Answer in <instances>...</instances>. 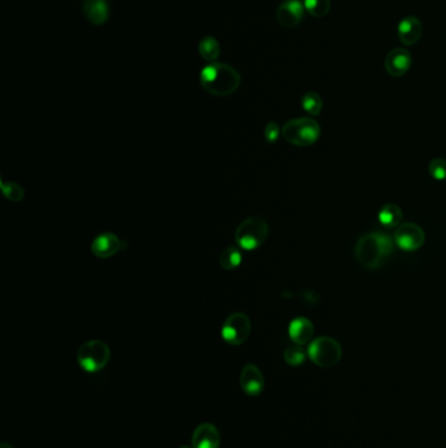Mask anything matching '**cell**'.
Segmentation results:
<instances>
[{"label": "cell", "instance_id": "cell-1", "mask_svg": "<svg viewBox=\"0 0 446 448\" xmlns=\"http://www.w3.org/2000/svg\"><path fill=\"white\" fill-rule=\"evenodd\" d=\"M200 86L210 95L216 97L231 96L240 88L239 71L227 63H208L199 75Z\"/></svg>", "mask_w": 446, "mask_h": 448}, {"label": "cell", "instance_id": "cell-8", "mask_svg": "<svg viewBox=\"0 0 446 448\" xmlns=\"http://www.w3.org/2000/svg\"><path fill=\"white\" fill-rule=\"evenodd\" d=\"M395 245L406 252L421 250L425 242V233L419 224L404 223L395 228Z\"/></svg>", "mask_w": 446, "mask_h": 448}, {"label": "cell", "instance_id": "cell-2", "mask_svg": "<svg viewBox=\"0 0 446 448\" xmlns=\"http://www.w3.org/2000/svg\"><path fill=\"white\" fill-rule=\"evenodd\" d=\"M394 239L382 233H365L355 247V256L361 267L374 270L394 253Z\"/></svg>", "mask_w": 446, "mask_h": 448}, {"label": "cell", "instance_id": "cell-22", "mask_svg": "<svg viewBox=\"0 0 446 448\" xmlns=\"http://www.w3.org/2000/svg\"><path fill=\"white\" fill-rule=\"evenodd\" d=\"M0 186H1V191H3L4 197L11 201V202L18 203V202H21L25 197V190L18 182L1 180Z\"/></svg>", "mask_w": 446, "mask_h": 448}, {"label": "cell", "instance_id": "cell-12", "mask_svg": "<svg viewBox=\"0 0 446 448\" xmlns=\"http://www.w3.org/2000/svg\"><path fill=\"white\" fill-rule=\"evenodd\" d=\"M412 57L404 47L390 50L385 60V69L390 77L401 78L411 69Z\"/></svg>", "mask_w": 446, "mask_h": 448}, {"label": "cell", "instance_id": "cell-20", "mask_svg": "<svg viewBox=\"0 0 446 448\" xmlns=\"http://www.w3.org/2000/svg\"><path fill=\"white\" fill-rule=\"evenodd\" d=\"M301 105H302V109L308 114H310V116H313V117L321 114L322 109H324L322 97L316 94V92H308V94L302 96Z\"/></svg>", "mask_w": 446, "mask_h": 448}, {"label": "cell", "instance_id": "cell-27", "mask_svg": "<svg viewBox=\"0 0 446 448\" xmlns=\"http://www.w3.org/2000/svg\"><path fill=\"white\" fill-rule=\"evenodd\" d=\"M178 448H193V446H181V447Z\"/></svg>", "mask_w": 446, "mask_h": 448}, {"label": "cell", "instance_id": "cell-17", "mask_svg": "<svg viewBox=\"0 0 446 448\" xmlns=\"http://www.w3.org/2000/svg\"><path fill=\"white\" fill-rule=\"evenodd\" d=\"M402 219H404V211L395 203H387L379 210V214H378L379 223L387 228H396L402 223Z\"/></svg>", "mask_w": 446, "mask_h": 448}, {"label": "cell", "instance_id": "cell-23", "mask_svg": "<svg viewBox=\"0 0 446 448\" xmlns=\"http://www.w3.org/2000/svg\"><path fill=\"white\" fill-rule=\"evenodd\" d=\"M307 354L305 350L302 349L301 345H292L285 349L284 352V361L287 364H290L292 367H299L307 359Z\"/></svg>", "mask_w": 446, "mask_h": 448}, {"label": "cell", "instance_id": "cell-13", "mask_svg": "<svg viewBox=\"0 0 446 448\" xmlns=\"http://www.w3.org/2000/svg\"><path fill=\"white\" fill-rule=\"evenodd\" d=\"M193 448L220 447V432L212 423H202L197 426L191 438Z\"/></svg>", "mask_w": 446, "mask_h": 448}, {"label": "cell", "instance_id": "cell-11", "mask_svg": "<svg viewBox=\"0 0 446 448\" xmlns=\"http://www.w3.org/2000/svg\"><path fill=\"white\" fill-rule=\"evenodd\" d=\"M240 384L242 391L250 397H256L262 393L265 388V378L262 371L256 364H246L240 375Z\"/></svg>", "mask_w": 446, "mask_h": 448}, {"label": "cell", "instance_id": "cell-10", "mask_svg": "<svg viewBox=\"0 0 446 448\" xmlns=\"http://www.w3.org/2000/svg\"><path fill=\"white\" fill-rule=\"evenodd\" d=\"M305 7L300 0H285L276 11V20L285 29H293L304 20Z\"/></svg>", "mask_w": 446, "mask_h": 448}, {"label": "cell", "instance_id": "cell-19", "mask_svg": "<svg viewBox=\"0 0 446 448\" xmlns=\"http://www.w3.org/2000/svg\"><path fill=\"white\" fill-rule=\"evenodd\" d=\"M219 264L224 270H229V271L236 270L242 264L241 250L234 245H229V247L224 248L223 252L219 256Z\"/></svg>", "mask_w": 446, "mask_h": 448}, {"label": "cell", "instance_id": "cell-24", "mask_svg": "<svg viewBox=\"0 0 446 448\" xmlns=\"http://www.w3.org/2000/svg\"><path fill=\"white\" fill-rule=\"evenodd\" d=\"M429 174L438 181L446 180V160L445 159H433L428 165Z\"/></svg>", "mask_w": 446, "mask_h": 448}, {"label": "cell", "instance_id": "cell-21", "mask_svg": "<svg viewBox=\"0 0 446 448\" xmlns=\"http://www.w3.org/2000/svg\"><path fill=\"white\" fill-rule=\"evenodd\" d=\"M304 7L313 18H325L331 9V0H304Z\"/></svg>", "mask_w": 446, "mask_h": 448}, {"label": "cell", "instance_id": "cell-25", "mask_svg": "<svg viewBox=\"0 0 446 448\" xmlns=\"http://www.w3.org/2000/svg\"><path fill=\"white\" fill-rule=\"evenodd\" d=\"M282 135V129L276 122H268L265 128V139L268 143H275Z\"/></svg>", "mask_w": 446, "mask_h": 448}, {"label": "cell", "instance_id": "cell-4", "mask_svg": "<svg viewBox=\"0 0 446 448\" xmlns=\"http://www.w3.org/2000/svg\"><path fill=\"white\" fill-rule=\"evenodd\" d=\"M282 135L293 146L309 147L321 137V126L309 117L293 118L284 125Z\"/></svg>", "mask_w": 446, "mask_h": 448}, {"label": "cell", "instance_id": "cell-3", "mask_svg": "<svg viewBox=\"0 0 446 448\" xmlns=\"http://www.w3.org/2000/svg\"><path fill=\"white\" fill-rule=\"evenodd\" d=\"M270 227L262 216L253 215L242 220L234 233V240L241 250H256L268 239Z\"/></svg>", "mask_w": 446, "mask_h": 448}, {"label": "cell", "instance_id": "cell-14", "mask_svg": "<svg viewBox=\"0 0 446 448\" xmlns=\"http://www.w3.org/2000/svg\"><path fill=\"white\" fill-rule=\"evenodd\" d=\"M423 35V24L415 16L404 18L398 26V38L406 46H412L421 40Z\"/></svg>", "mask_w": 446, "mask_h": 448}, {"label": "cell", "instance_id": "cell-26", "mask_svg": "<svg viewBox=\"0 0 446 448\" xmlns=\"http://www.w3.org/2000/svg\"><path fill=\"white\" fill-rule=\"evenodd\" d=\"M0 448H13V447H12L11 444H8V443H6V442H3V443L0 444Z\"/></svg>", "mask_w": 446, "mask_h": 448}, {"label": "cell", "instance_id": "cell-7", "mask_svg": "<svg viewBox=\"0 0 446 448\" xmlns=\"http://www.w3.org/2000/svg\"><path fill=\"white\" fill-rule=\"evenodd\" d=\"M251 335V321L244 312L229 315L222 327V337L227 344L239 346L245 344Z\"/></svg>", "mask_w": 446, "mask_h": 448}, {"label": "cell", "instance_id": "cell-9", "mask_svg": "<svg viewBox=\"0 0 446 448\" xmlns=\"http://www.w3.org/2000/svg\"><path fill=\"white\" fill-rule=\"evenodd\" d=\"M126 242L117 233H103L97 235L91 244L92 254L97 259H112L120 252L126 250Z\"/></svg>", "mask_w": 446, "mask_h": 448}, {"label": "cell", "instance_id": "cell-15", "mask_svg": "<svg viewBox=\"0 0 446 448\" xmlns=\"http://www.w3.org/2000/svg\"><path fill=\"white\" fill-rule=\"evenodd\" d=\"M288 335L296 345H307L314 335L313 323L307 318H296L292 320L288 327Z\"/></svg>", "mask_w": 446, "mask_h": 448}, {"label": "cell", "instance_id": "cell-16", "mask_svg": "<svg viewBox=\"0 0 446 448\" xmlns=\"http://www.w3.org/2000/svg\"><path fill=\"white\" fill-rule=\"evenodd\" d=\"M108 0H84L83 13L93 26H103L109 18Z\"/></svg>", "mask_w": 446, "mask_h": 448}, {"label": "cell", "instance_id": "cell-6", "mask_svg": "<svg viewBox=\"0 0 446 448\" xmlns=\"http://www.w3.org/2000/svg\"><path fill=\"white\" fill-rule=\"evenodd\" d=\"M308 357L318 367H333L342 359V346L331 337H318L310 342Z\"/></svg>", "mask_w": 446, "mask_h": 448}, {"label": "cell", "instance_id": "cell-18", "mask_svg": "<svg viewBox=\"0 0 446 448\" xmlns=\"http://www.w3.org/2000/svg\"><path fill=\"white\" fill-rule=\"evenodd\" d=\"M198 52L205 61L208 62V63H215L220 57L222 46L216 38L208 35V37L202 38L198 43Z\"/></svg>", "mask_w": 446, "mask_h": 448}, {"label": "cell", "instance_id": "cell-5", "mask_svg": "<svg viewBox=\"0 0 446 448\" xmlns=\"http://www.w3.org/2000/svg\"><path fill=\"white\" fill-rule=\"evenodd\" d=\"M110 347L106 342L101 340H91L86 341L79 347L78 358L79 366L86 372H98L103 370L110 361Z\"/></svg>", "mask_w": 446, "mask_h": 448}]
</instances>
